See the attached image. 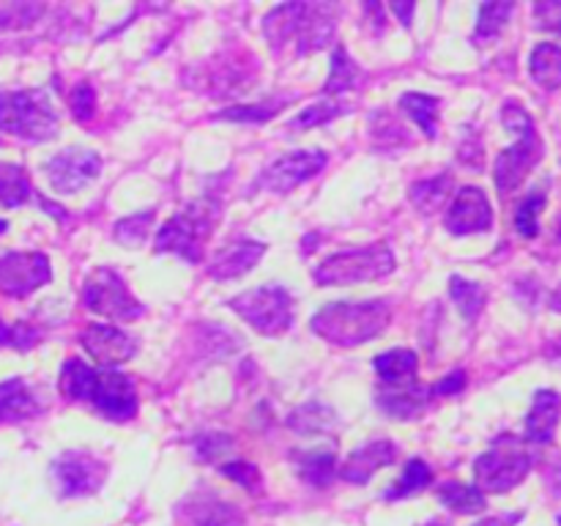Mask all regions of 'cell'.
<instances>
[{
	"instance_id": "6da1fadb",
	"label": "cell",
	"mask_w": 561,
	"mask_h": 526,
	"mask_svg": "<svg viewBox=\"0 0 561 526\" xmlns=\"http://www.w3.org/2000/svg\"><path fill=\"white\" fill-rule=\"evenodd\" d=\"M392 318V307L383 299L334 301L312 316V329L323 340L337 345H362L378 338Z\"/></svg>"
},
{
	"instance_id": "7a4b0ae2",
	"label": "cell",
	"mask_w": 561,
	"mask_h": 526,
	"mask_svg": "<svg viewBox=\"0 0 561 526\" xmlns=\"http://www.w3.org/2000/svg\"><path fill=\"white\" fill-rule=\"evenodd\" d=\"M504 126L513 132L518 140L515 146L504 148L496 159V170H493V181H496V190L502 195H510L513 190H518L520 181L529 175L531 168H537V162L542 159V140L537 135L535 124H531L529 113L524 107H518L515 102H510L504 107Z\"/></svg>"
},
{
	"instance_id": "3957f363",
	"label": "cell",
	"mask_w": 561,
	"mask_h": 526,
	"mask_svg": "<svg viewBox=\"0 0 561 526\" xmlns=\"http://www.w3.org/2000/svg\"><path fill=\"white\" fill-rule=\"evenodd\" d=\"M0 132L27 142H44L58 132V115L44 91L0 93Z\"/></svg>"
},
{
	"instance_id": "277c9868",
	"label": "cell",
	"mask_w": 561,
	"mask_h": 526,
	"mask_svg": "<svg viewBox=\"0 0 561 526\" xmlns=\"http://www.w3.org/2000/svg\"><path fill=\"white\" fill-rule=\"evenodd\" d=\"M389 272H394V252L389 250V244L378 241V244L343 250L323 258L316 272H312V277L321 285H354L381 279Z\"/></svg>"
},
{
	"instance_id": "5b68a950",
	"label": "cell",
	"mask_w": 561,
	"mask_h": 526,
	"mask_svg": "<svg viewBox=\"0 0 561 526\" xmlns=\"http://www.w3.org/2000/svg\"><path fill=\"white\" fill-rule=\"evenodd\" d=\"M531 469V453L515 436H499L488 453L474 460V477L480 491L504 493L520 485Z\"/></svg>"
},
{
	"instance_id": "8992f818",
	"label": "cell",
	"mask_w": 561,
	"mask_h": 526,
	"mask_svg": "<svg viewBox=\"0 0 561 526\" xmlns=\"http://www.w3.org/2000/svg\"><path fill=\"white\" fill-rule=\"evenodd\" d=\"M214 225H217V208H214V203H192V206H186L184 211L175 214L173 219H168L162 225V230L157 236V252H175V255L197 263Z\"/></svg>"
},
{
	"instance_id": "52a82bcc",
	"label": "cell",
	"mask_w": 561,
	"mask_h": 526,
	"mask_svg": "<svg viewBox=\"0 0 561 526\" xmlns=\"http://www.w3.org/2000/svg\"><path fill=\"white\" fill-rule=\"evenodd\" d=\"M230 307L261 334H283L294 321V301H290L288 290L279 285L247 290V294L236 296Z\"/></svg>"
},
{
	"instance_id": "ba28073f",
	"label": "cell",
	"mask_w": 561,
	"mask_h": 526,
	"mask_svg": "<svg viewBox=\"0 0 561 526\" xmlns=\"http://www.w3.org/2000/svg\"><path fill=\"white\" fill-rule=\"evenodd\" d=\"M82 301H85L88 310L99 312V316L118 318V321H135L146 312V307L129 294L126 283L113 268H96L88 277L85 288H82Z\"/></svg>"
},
{
	"instance_id": "9c48e42d",
	"label": "cell",
	"mask_w": 561,
	"mask_h": 526,
	"mask_svg": "<svg viewBox=\"0 0 561 526\" xmlns=\"http://www.w3.org/2000/svg\"><path fill=\"white\" fill-rule=\"evenodd\" d=\"M49 474H53L55 491L64 499L91 496V493L102 488L104 477H107V466L96 455L82 453V449H69V453H64L55 460Z\"/></svg>"
},
{
	"instance_id": "30bf717a",
	"label": "cell",
	"mask_w": 561,
	"mask_h": 526,
	"mask_svg": "<svg viewBox=\"0 0 561 526\" xmlns=\"http://www.w3.org/2000/svg\"><path fill=\"white\" fill-rule=\"evenodd\" d=\"M53 279V268L44 252H9L0 258V290L5 296L33 294Z\"/></svg>"
},
{
	"instance_id": "8fae6325",
	"label": "cell",
	"mask_w": 561,
	"mask_h": 526,
	"mask_svg": "<svg viewBox=\"0 0 561 526\" xmlns=\"http://www.w3.org/2000/svg\"><path fill=\"white\" fill-rule=\"evenodd\" d=\"M323 168H327V153L323 151H290L285 153V157L274 159V162L263 170L257 186L274 192V195H285V192L296 190L301 181L312 179V175Z\"/></svg>"
},
{
	"instance_id": "7c38bea8",
	"label": "cell",
	"mask_w": 561,
	"mask_h": 526,
	"mask_svg": "<svg viewBox=\"0 0 561 526\" xmlns=\"http://www.w3.org/2000/svg\"><path fill=\"white\" fill-rule=\"evenodd\" d=\"M88 400L113 422H126L137 414V389L126 373H96Z\"/></svg>"
},
{
	"instance_id": "4fadbf2b",
	"label": "cell",
	"mask_w": 561,
	"mask_h": 526,
	"mask_svg": "<svg viewBox=\"0 0 561 526\" xmlns=\"http://www.w3.org/2000/svg\"><path fill=\"white\" fill-rule=\"evenodd\" d=\"M102 170V159L96 151H82V148H66L58 157L47 162V179L58 195H71L91 184Z\"/></svg>"
},
{
	"instance_id": "5bb4252c",
	"label": "cell",
	"mask_w": 561,
	"mask_h": 526,
	"mask_svg": "<svg viewBox=\"0 0 561 526\" xmlns=\"http://www.w3.org/2000/svg\"><path fill=\"white\" fill-rule=\"evenodd\" d=\"M493 225V208L488 203L485 192L477 190V186H463V190L455 195L453 206L447 211V230L455 236L466 233H482V230H491Z\"/></svg>"
},
{
	"instance_id": "9a60e30c",
	"label": "cell",
	"mask_w": 561,
	"mask_h": 526,
	"mask_svg": "<svg viewBox=\"0 0 561 526\" xmlns=\"http://www.w3.org/2000/svg\"><path fill=\"white\" fill-rule=\"evenodd\" d=\"M80 343L85 345L88 354L102 365H121L135 354L137 343L126 332L115 327H104V323H91L82 329Z\"/></svg>"
},
{
	"instance_id": "2e32d148",
	"label": "cell",
	"mask_w": 561,
	"mask_h": 526,
	"mask_svg": "<svg viewBox=\"0 0 561 526\" xmlns=\"http://www.w3.org/2000/svg\"><path fill=\"white\" fill-rule=\"evenodd\" d=\"M394 458H398V447H394L392 442H387V438H378V442H370L365 444V447L354 449V453L348 455V460L343 464V469H340V474H343V480L362 485V482L370 480L378 469L392 466Z\"/></svg>"
},
{
	"instance_id": "e0dca14e",
	"label": "cell",
	"mask_w": 561,
	"mask_h": 526,
	"mask_svg": "<svg viewBox=\"0 0 561 526\" xmlns=\"http://www.w3.org/2000/svg\"><path fill=\"white\" fill-rule=\"evenodd\" d=\"M263 252H266V244H257V241L252 239L230 241L228 247H222V250L214 255L208 274H211L214 279L241 277V274H247L257 261H261Z\"/></svg>"
},
{
	"instance_id": "ac0fdd59",
	"label": "cell",
	"mask_w": 561,
	"mask_h": 526,
	"mask_svg": "<svg viewBox=\"0 0 561 526\" xmlns=\"http://www.w3.org/2000/svg\"><path fill=\"white\" fill-rule=\"evenodd\" d=\"M181 515L190 526H244L241 510L211 493H201L192 496V502L181 504Z\"/></svg>"
},
{
	"instance_id": "d6986e66",
	"label": "cell",
	"mask_w": 561,
	"mask_h": 526,
	"mask_svg": "<svg viewBox=\"0 0 561 526\" xmlns=\"http://www.w3.org/2000/svg\"><path fill=\"white\" fill-rule=\"evenodd\" d=\"M433 387L427 384H392V389H381L378 392V405L387 411L389 416L398 420H411V416L422 414L433 400Z\"/></svg>"
},
{
	"instance_id": "ffe728a7",
	"label": "cell",
	"mask_w": 561,
	"mask_h": 526,
	"mask_svg": "<svg viewBox=\"0 0 561 526\" xmlns=\"http://www.w3.org/2000/svg\"><path fill=\"white\" fill-rule=\"evenodd\" d=\"M561 416V395L553 389H540L531 403L529 416H526V442L531 444H551L553 433L559 427Z\"/></svg>"
},
{
	"instance_id": "44dd1931",
	"label": "cell",
	"mask_w": 561,
	"mask_h": 526,
	"mask_svg": "<svg viewBox=\"0 0 561 526\" xmlns=\"http://www.w3.org/2000/svg\"><path fill=\"white\" fill-rule=\"evenodd\" d=\"M42 403H38L36 392L27 387L22 378H9L0 381V425H14V422H25L38 416Z\"/></svg>"
},
{
	"instance_id": "7402d4cb",
	"label": "cell",
	"mask_w": 561,
	"mask_h": 526,
	"mask_svg": "<svg viewBox=\"0 0 561 526\" xmlns=\"http://www.w3.org/2000/svg\"><path fill=\"white\" fill-rule=\"evenodd\" d=\"M332 5H307L305 20H301L299 33V53L307 55L312 49H321L323 44L332 38L334 33V20H332Z\"/></svg>"
},
{
	"instance_id": "603a6c76",
	"label": "cell",
	"mask_w": 561,
	"mask_h": 526,
	"mask_svg": "<svg viewBox=\"0 0 561 526\" xmlns=\"http://www.w3.org/2000/svg\"><path fill=\"white\" fill-rule=\"evenodd\" d=\"M529 71L535 82L546 91H559L561 88V47L559 44L542 42L531 49Z\"/></svg>"
},
{
	"instance_id": "cb8c5ba5",
	"label": "cell",
	"mask_w": 561,
	"mask_h": 526,
	"mask_svg": "<svg viewBox=\"0 0 561 526\" xmlns=\"http://www.w3.org/2000/svg\"><path fill=\"white\" fill-rule=\"evenodd\" d=\"M294 464L301 480L316 488H327L334 480V464H337V458H334V447H318L296 455Z\"/></svg>"
},
{
	"instance_id": "d4e9b609",
	"label": "cell",
	"mask_w": 561,
	"mask_h": 526,
	"mask_svg": "<svg viewBox=\"0 0 561 526\" xmlns=\"http://www.w3.org/2000/svg\"><path fill=\"white\" fill-rule=\"evenodd\" d=\"M307 3H285L277 5L272 14L263 20V31H266V38L274 44V47H283L290 36H296L301 27V20H305Z\"/></svg>"
},
{
	"instance_id": "484cf974",
	"label": "cell",
	"mask_w": 561,
	"mask_h": 526,
	"mask_svg": "<svg viewBox=\"0 0 561 526\" xmlns=\"http://www.w3.org/2000/svg\"><path fill=\"white\" fill-rule=\"evenodd\" d=\"M436 493L449 510H455V513H460V515L480 513V510H485V504H488L485 493H482L480 488L466 485V482H460V480L442 482V485L436 488Z\"/></svg>"
},
{
	"instance_id": "4316f807",
	"label": "cell",
	"mask_w": 561,
	"mask_h": 526,
	"mask_svg": "<svg viewBox=\"0 0 561 526\" xmlns=\"http://www.w3.org/2000/svg\"><path fill=\"white\" fill-rule=\"evenodd\" d=\"M438 104L442 102L436 96H427V93H403L400 96V107L425 132V137L438 135Z\"/></svg>"
},
{
	"instance_id": "83f0119b",
	"label": "cell",
	"mask_w": 561,
	"mask_h": 526,
	"mask_svg": "<svg viewBox=\"0 0 561 526\" xmlns=\"http://www.w3.org/2000/svg\"><path fill=\"white\" fill-rule=\"evenodd\" d=\"M376 370L378 376L383 378V381L389 384H405L411 381V376L416 373V367H420V359H416L414 351L409 348H394V351H387V354L376 356Z\"/></svg>"
},
{
	"instance_id": "f1b7e54d",
	"label": "cell",
	"mask_w": 561,
	"mask_h": 526,
	"mask_svg": "<svg viewBox=\"0 0 561 526\" xmlns=\"http://www.w3.org/2000/svg\"><path fill=\"white\" fill-rule=\"evenodd\" d=\"M93 381H96V370L93 367H88L82 359H69L64 365V370H60L58 387L69 400H88L91 398Z\"/></svg>"
},
{
	"instance_id": "f546056e",
	"label": "cell",
	"mask_w": 561,
	"mask_h": 526,
	"mask_svg": "<svg viewBox=\"0 0 561 526\" xmlns=\"http://www.w3.org/2000/svg\"><path fill=\"white\" fill-rule=\"evenodd\" d=\"M431 480H433L431 466H427L422 458H414L409 460V466H405L403 477H400L389 491H383V499H387V502H398V499L411 496V493L425 491V488L431 485Z\"/></svg>"
},
{
	"instance_id": "4dcf8cb0",
	"label": "cell",
	"mask_w": 561,
	"mask_h": 526,
	"mask_svg": "<svg viewBox=\"0 0 561 526\" xmlns=\"http://www.w3.org/2000/svg\"><path fill=\"white\" fill-rule=\"evenodd\" d=\"M33 197L31 181H27L25 170L16 168V164H3L0 162V203L9 208L22 206Z\"/></svg>"
},
{
	"instance_id": "1f68e13d",
	"label": "cell",
	"mask_w": 561,
	"mask_h": 526,
	"mask_svg": "<svg viewBox=\"0 0 561 526\" xmlns=\"http://www.w3.org/2000/svg\"><path fill=\"white\" fill-rule=\"evenodd\" d=\"M362 80V71L359 66L351 60V55L345 53L343 47L334 49L332 55V75H329L327 85H323V91L327 93H345V91H354L356 85H359Z\"/></svg>"
},
{
	"instance_id": "d6a6232c",
	"label": "cell",
	"mask_w": 561,
	"mask_h": 526,
	"mask_svg": "<svg viewBox=\"0 0 561 526\" xmlns=\"http://www.w3.org/2000/svg\"><path fill=\"white\" fill-rule=\"evenodd\" d=\"M449 296L458 305V310L463 312V318H477L485 307V288L480 283H471V279L455 274L449 279Z\"/></svg>"
},
{
	"instance_id": "836d02e7",
	"label": "cell",
	"mask_w": 561,
	"mask_h": 526,
	"mask_svg": "<svg viewBox=\"0 0 561 526\" xmlns=\"http://www.w3.org/2000/svg\"><path fill=\"white\" fill-rule=\"evenodd\" d=\"M334 411L323 403H307L288 416V425L296 433H323L334 425Z\"/></svg>"
},
{
	"instance_id": "e575fe53",
	"label": "cell",
	"mask_w": 561,
	"mask_h": 526,
	"mask_svg": "<svg viewBox=\"0 0 561 526\" xmlns=\"http://www.w3.org/2000/svg\"><path fill=\"white\" fill-rule=\"evenodd\" d=\"M449 175H436V179H427V181H420V184L411 186V201H414V206L420 208L422 214H433L438 206L444 203V197H447L449 192Z\"/></svg>"
},
{
	"instance_id": "d590c367",
	"label": "cell",
	"mask_w": 561,
	"mask_h": 526,
	"mask_svg": "<svg viewBox=\"0 0 561 526\" xmlns=\"http://www.w3.org/2000/svg\"><path fill=\"white\" fill-rule=\"evenodd\" d=\"M515 11L513 3H485L480 5V16H477V31L474 42H485L502 33V27L507 25L510 14Z\"/></svg>"
},
{
	"instance_id": "8d00e7d4",
	"label": "cell",
	"mask_w": 561,
	"mask_h": 526,
	"mask_svg": "<svg viewBox=\"0 0 561 526\" xmlns=\"http://www.w3.org/2000/svg\"><path fill=\"white\" fill-rule=\"evenodd\" d=\"M151 222H153L151 211H142V214H135V217L121 219V222L115 225V241L129 247H140L142 241H146Z\"/></svg>"
},
{
	"instance_id": "74e56055",
	"label": "cell",
	"mask_w": 561,
	"mask_h": 526,
	"mask_svg": "<svg viewBox=\"0 0 561 526\" xmlns=\"http://www.w3.org/2000/svg\"><path fill=\"white\" fill-rule=\"evenodd\" d=\"M542 208H546V195H542V192H531V195L520 203L518 211H515V228H518L520 236H526V239H535L537 217H540Z\"/></svg>"
},
{
	"instance_id": "f35d334b",
	"label": "cell",
	"mask_w": 561,
	"mask_h": 526,
	"mask_svg": "<svg viewBox=\"0 0 561 526\" xmlns=\"http://www.w3.org/2000/svg\"><path fill=\"white\" fill-rule=\"evenodd\" d=\"M343 113H345L343 104L323 102V104H316V107L301 110L296 118H290L288 126H290V129H310V126H321V124H327V121L337 118V115H343Z\"/></svg>"
},
{
	"instance_id": "ab89813d",
	"label": "cell",
	"mask_w": 561,
	"mask_h": 526,
	"mask_svg": "<svg viewBox=\"0 0 561 526\" xmlns=\"http://www.w3.org/2000/svg\"><path fill=\"white\" fill-rule=\"evenodd\" d=\"M38 340H42V334L33 327H25V323H14V327L0 323V345H11L16 351H31Z\"/></svg>"
},
{
	"instance_id": "60d3db41",
	"label": "cell",
	"mask_w": 561,
	"mask_h": 526,
	"mask_svg": "<svg viewBox=\"0 0 561 526\" xmlns=\"http://www.w3.org/2000/svg\"><path fill=\"white\" fill-rule=\"evenodd\" d=\"M222 474L236 480L239 485H244L247 491H261V471H257V466L250 464V460H233V464L222 466Z\"/></svg>"
},
{
	"instance_id": "b9f144b4",
	"label": "cell",
	"mask_w": 561,
	"mask_h": 526,
	"mask_svg": "<svg viewBox=\"0 0 561 526\" xmlns=\"http://www.w3.org/2000/svg\"><path fill=\"white\" fill-rule=\"evenodd\" d=\"M93 110H96V93L88 82H80V85L71 91V113H75L77 121H91Z\"/></svg>"
},
{
	"instance_id": "7bdbcfd3",
	"label": "cell",
	"mask_w": 561,
	"mask_h": 526,
	"mask_svg": "<svg viewBox=\"0 0 561 526\" xmlns=\"http://www.w3.org/2000/svg\"><path fill=\"white\" fill-rule=\"evenodd\" d=\"M277 104H252V107H230L225 113H219V118H228V121H266L277 113Z\"/></svg>"
},
{
	"instance_id": "ee69618b",
	"label": "cell",
	"mask_w": 561,
	"mask_h": 526,
	"mask_svg": "<svg viewBox=\"0 0 561 526\" xmlns=\"http://www.w3.org/2000/svg\"><path fill=\"white\" fill-rule=\"evenodd\" d=\"M195 447H197V455H201L203 460H211V458H217V455L228 453V449L233 447V442H230L228 436H201L195 442Z\"/></svg>"
},
{
	"instance_id": "f6af8a7d",
	"label": "cell",
	"mask_w": 561,
	"mask_h": 526,
	"mask_svg": "<svg viewBox=\"0 0 561 526\" xmlns=\"http://www.w3.org/2000/svg\"><path fill=\"white\" fill-rule=\"evenodd\" d=\"M535 20L537 25L546 27V31L561 33V3H537Z\"/></svg>"
},
{
	"instance_id": "bcb514c9",
	"label": "cell",
	"mask_w": 561,
	"mask_h": 526,
	"mask_svg": "<svg viewBox=\"0 0 561 526\" xmlns=\"http://www.w3.org/2000/svg\"><path fill=\"white\" fill-rule=\"evenodd\" d=\"M463 384H466L463 370H458V373H453V376L444 378L442 384H436V387H433V392H436V395H455V392H460V389H463Z\"/></svg>"
},
{
	"instance_id": "7dc6e473",
	"label": "cell",
	"mask_w": 561,
	"mask_h": 526,
	"mask_svg": "<svg viewBox=\"0 0 561 526\" xmlns=\"http://www.w3.org/2000/svg\"><path fill=\"white\" fill-rule=\"evenodd\" d=\"M520 518H524L520 513H510V515H496V518H485L474 526H513V524H518Z\"/></svg>"
},
{
	"instance_id": "c3c4849f",
	"label": "cell",
	"mask_w": 561,
	"mask_h": 526,
	"mask_svg": "<svg viewBox=\"0 0 561 526\" xmlns=\"http://www.w3.org/2000/svg\"><path fill=\"white\" fill-rule=\"evenodd\" d=\"M392 11H394V14L403 16V25H411V16H409V14H414V5H400V3H394Z\"/></svg>"
},
{
	"instance_id": "681fc988",
	"label": "cell",
	"mask_w": 561,
	"mask_h": 526,
	"mask_svg": "<svg viewBox=\"0 0 561 526\" xmlns=\"http://www.w3.org/2000/svg\"><path fill=\"white\" fill-rule=\"evenodd\" d=\"M551 307H553V310H559V312H561V288L557 290V294L551 296Z\"/></svg>"
},
{
	"instance_id": "f907efd6",
	"label": "cell",
	"mask_w": 561,
	"mask_h": 526,
	"mask_svg": "<svg viewBox=\"0 0 561 526\" xmlns=\"http://www.w3.org/2000/svg\"><path fill=\"white\" fill-rule=\"evenodd\" d=\"M3 230H5V222H3V219H0V233H3Z\"/></svg>"
},
{
	"instance_id": "816d5d0a",
	"label": "cell",
	"mask_w": 561,
	"mask_h": 526,
	"mask_svg": "<svg viewBox=\"0 0 561 526\" xmlns=\"http://www.w3.org/2000/svg\"><path fill=\"white\" fill-rule=\"evenodd\" d=\"M557 239H559V241H561V228H559V236H557Z\"/></svg>"
}]
</instances>
